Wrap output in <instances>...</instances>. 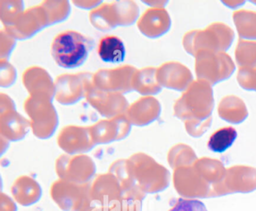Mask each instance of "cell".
<instances>
[{"label": "cell", "instance_id": "6da1fadb", "mask_svg": "<svg viewBox=\"0 0 256 211\" xmlns=\"http://www.w3.org/2000/svg\"><path fill=\"white\" fill-rule=\"evenodd\" d=\"M214 108V91L204 80L192 82L185 94L176 102L175 115L186 119L187 128L209 124Z\"/></svg>", "mask_w": 256, "mask_h": 211}, {"label": "cell", "instance_id": "7a4b0ae2", "mask_svg": "<svg viewBox=\"0 0 256 211\" xmlns=\"http://www.w3.org/2000/svg\"><path fill=\"white\" fill-rule=\"evenodd\" d=\"M92 48L89 38L80 32L66 31L54 40L52 54L59 66L70 70L83 65Z\"/></svg>", "mask_w": 256, "mask_h": 211}, {"label": "cell", "instance_id": "3957f363", "mask_svg": "<svg viewBox=\"0 0 256 211\" xmlns=\"http://www.w3.org/2000/svg\"><path fill=\"white\" fill-rule=\"evenodd\" d=\"M234 40L232 28L222 23H214L204 30L187 32L182 44L188 54L196 56L200 50L226 52L230 48Z\"/></svg>", "mask_w": 256, "mask_h": 211}, {"label": "cell", "instance_id": "277c9868", "mask_svg": "<svg viewBox=\"0 0 256 211\" xmlns=\"http://www.w3.org/2000/svg\"><path fill=\"white\" fill-rule=\"evenodd\" d=\"M194 58L198 80L211 86L227 80L236 70L232 58L224 52L200 50Z\"/></svg>", "mask_w": 256, "mask_h": 211}, {"label": "cell", "instance_id": "5b68a950", "mask_svg": "<svg viewBox=\"0 0 256 211\" xmlns=\"http://www.w3.org/2000/svg\"><path fill=\"white\" fill-rule=\"evenodd\" d=\"M162 80L170 89L184 91L192 84L191 71L179 62H172L163 67Z\"/></svg>", "mask_w": 256, "mask_h": 211}, {"label": "cell", "instance_id": "8992f818", "mask_svg": "<svg viewBox=\"0 0 256 211\" xmlns=\"http://www.w3.org/2000/svg\"><path fill=\"white\" fill-rule=\"evenodd\" d=\"M98 54L103 62L118 64L124 62L126 50L124 42L120 38L114 36H109L100 40Z\"/></svg>", "mask_w": 256, "mask_h": 211}, {"label": "cell", "instance_id": "52a82bcc", "mask_svg": "<svg viewBox=\"0 0 256 211\" xmlns=\"http://www.w3.org/2000/svg\"><path fill=\"white\" fill-rule=\"evenodd\" d=\"M218 113L222 119L232 124H240L248 116L245 103L235 96H227L221 100Z\"/></svg>", "mask_w": 256, "mask_h": 211}, {"label": "cell", "instance_id": "ba28073f", "mask_svg": "<svg viewBox=\"0 0 256 211\" xmlns=\"http://www.w3.org/2000/svg\"><path fill=\"white\" fill-rule=\"evenodd\" d=\"M233 20L240 40H256V12L240 10L234 13Z\"/></svg>", "mask_w": 256, "mask_h": 211}, {"label": "cell", "instance_id": "9c48e42d", "mask_svg": "<svg viewBox=\"0 0 256 211\" xmlns=\"http://www.w3.org/2000/svg\"><path fill=\"white\" fill-rule=\"evenodd\" d=\"M238 138V132L233 127L220 128L214 133L208 142L210 150L214 152H223L233 145Z\"/></svg>", "mask_w": 256, "mask_h": 211}, {"label": "cell", "instance_id": "30bf717a", "mask_svg": "<svg viewBox=\"0 0 256 211\" xmlns=\"http://www.w3.org/2000/svg\"><path fill=\"white\" fill-rule=\"evenodd\" d=\"M235 59L240 68L256 66V41L240 40L235 49Z\"/></svg>", "mask_w": 256, "mask_h": 211}, {"label": "cell", "instance_id": "8fae6325", "mask_svg": "<svg viewBox=\"0 0 256 211\" xmlns=\"http://www.w3.org/2000/svg\"><path fill=\"white\" fill-rule=\"evenodd\" d=\"M236 80L242 89L256 92V66L252 68H240Z\"/></svg>", "mask_w": 256, "mask_h": 211}, {"label": "cell", "instance_id": "7c38bea8", "mask_svg": "<svg viewBox=\"0 0 256 211\" xmlns=\"http://www.w3.org/2000/svg\"><path fill=\"white\" fill-rule=\"evenodd\" d=\"M169 211H208V210L200 200L180 198Z\"/></svg>", "mask_w": 256, "mask_h": 211}]
</instances>
